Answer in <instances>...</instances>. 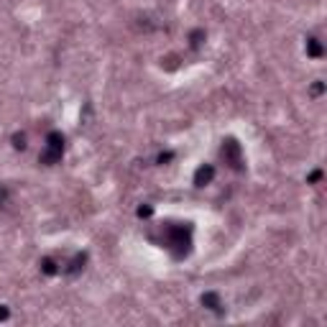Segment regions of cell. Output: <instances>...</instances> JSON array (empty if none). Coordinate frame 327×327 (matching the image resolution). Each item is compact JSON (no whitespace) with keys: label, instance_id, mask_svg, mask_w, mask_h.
Instances as JSON below:
<instances>
[{"label":"cell","instance_id":"cell-4","mask_svg":"<svg viewBox=\"0 0 327 327\" xmlns=\"http://www.w3.org/2000/svg\"><path fill=\"white\" fill-rule=\"evenodd\" d=\"M85 261H87V256H85V253H77V256L72 258V261L66 263V268H62V271H64V274H69V276H74V274L85 266Z\"/></svg>","mask_w":327,"mask_h":327},{"label":"cell","instance_id":"cell-7","mask_svg":"<svg viewBox=\"0 0 327 327\" xmlns=\"http://www.w3.org/2000/svg\"><path fill=\"white\" fill-rule=\"evenodd\" d=\"M13 146H16V149H21V151L26 149V136H23V133H16V136H13Z\"/></svg>","mask_w":327,"mask_h":327},{"label":"cell","instance_id":"cell-11","mask_svg":"<svg viewBox=\"0 0 327 327\" xmlns=\"http://www.w3.org/2000/svg\"><path fill=\"white\" fill-rule=\"evenodd\" d=\"M5 317H8V309H5V307H0V320H5Z\"/></svg>","mask_w":327,"mask_h":327},{"label":"cell","instance_id":"cell-6","mask_svg":"<svg viewBox=\"0 0 327 327\" xmlns=\"http://www.w3.org/2000/svg\"><path fill=\"white\" fill-rule=\"evenodd\" d=\"M41 271L46 274V276H54L59 268H56V263H54V258H41Z\"/></svg>","mask_w":327,"mask_h":327},{"label":"cell","instance_id":"cell-2","mask_svg":"<svg viewBox=\"0 0 327 327\" xmlns=\"http://www.w3.org/2000/svg\"><path fill=\"white\" fill-rule=\"evenodd\" d=\"M212 176H215V166L205 164V166H199L197 172H195V184L197 187H205L207 182H212Z\"/></svg>","mask_w":327,"mask_h":327},{"label":"cell","instance_id":"cell-5","mask_svg":"<svg viewBox=\"0 0 327 327\" xmlns=\"http://www.w3.org/2000/svg\"><path fill=\"white\" fill-rule=\"evenodd\" d=\"M307 54H309V56H322V44H320V39H307Z\"/></svg>","mask_w":327,"mask_h":327},{"label":"cell","instance_id":"cell-1","mask_svg":"<svg viewBox=\"0 0 327 327\" xmlns=\"http://www.w3.org/2000/svg\"><path fill=\"white\" fill-rule=\"evenodd\" d=\"M222 156L230 161V166H235V169H240V146L235 143L233 138H228L222 143Z\"/></svg>","mask_w":327,"mask_h":327},{"label":"cell","instance_id":"cell-9","mask_svg":"<svg viewBox=\"0 0 327 327\" xmlns=\"http://www.w3.org/2000/svg\"><path fill=\"white\" fill-rule=\"evenodd\" d=\"M5 199H8V187L0 184V205H5Z\"/></svg>","mask_w":327,"mask_h":327},{"label":"cell","instance_id":"cell-8","mask_svg":"<svg viewBox=\"0 0 327 327\" xmlns=\"http://www.w3.org/2000/svg\"><path fill=\"white\" fill-rule=\"evenodd\" d=\"M202 39H205V31H195V33H192V46H199V44H202Z\"/></svg>","mask_w":327,"mask_h":327},{"label":"cell","instance_id":"cell-3","mask_svg":"<svg viewBox=\"0 0 327 327\" xmlns=\"http://www.w3.org/2000/svg\"><path fill=\"white\" fill-rule=\"evenodd\" d=\"M202 304H205L207 309H212V312H222V302H220V297L215 294V291H207V294H202Z\"/></svg>","mask_w":327,"mask_h":327},{"label":"cell","instance_id":"cell-10","mask_svg":"<svg viewBox=\"0 0 327 327\" xmlns=\"http://www.w3.org/2000/svg\"><path fill=\"white\" fill-rule=\"evenodd\" d=\"M138 215H141V218H149V215H151V207H141Z\"/></svg>","mask_w":327,"mask_h":327}]
</instances>
